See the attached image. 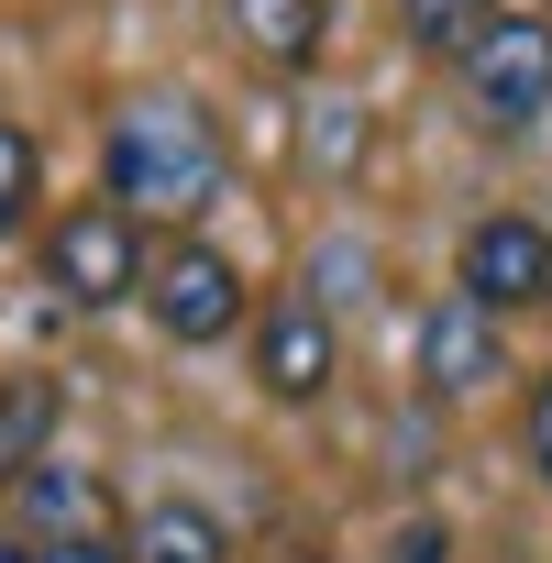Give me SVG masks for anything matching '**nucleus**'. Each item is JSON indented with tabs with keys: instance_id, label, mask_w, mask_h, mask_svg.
<instances>
[{
	"instance_id": "nucleus-1",
	"label": "nucleus",
	"mask_w": 552,
	"mask_h": 563,
	"mask_svg": "<svg viewBox=\"0 0 552 563\" xmlns=\"http://www.w3.org/2000/svg\"><path fill=\"white\" fill-rule=\"evenodd\" d=\"M100 177H111V199H122L133 221H199V210L221 199V133H210V111H199L188 89H144V100L111 122Z\"/></svg>"
},
{
	"instance_id": "nucleus-2",
	"label": "nucleus",
	"mask_w": 552,
	"mask_h": 563,
	"mask_svg": "<svg viewBox=\"0 0 552 563\" xmlns=\"http://www.w3.org/2000/svg\"><path fill=\"white\" fill-rule=\"evenodd\" d=\"M144 221L122 210V199H78V210H56V232H45V288L67 299V310H122V299H144Z\"/></svg>"
},
{
	"instance_id": "nucleus-3",
	"label": "nucleus",
	"mask_w": 552,
	"mask_h": 563,
	"mask_svg": "<svg viewBox=\"0 0 552 563\" xmlns=\"http://www.w3.org/2000/svg\"><path fill=\"white\" fill-rule=\"evenodd\" d=\"M144 310L166 343H232L243 332V265L221 243H166L144 276Z\"/></svg>"
},
{
	"instance_id": "nucleus-4",
	"label": "nucleus",
	"mask_w": 552,
	"mask_h": 563,
	"mask_svg": "<svg viewBox=\"0 0 552 563\" xmlns=\"http://www.w3.org/2000/svg\"><path fill=\"white\" fill-rule=\"evenodd\" d=\"M464 89H475V111H486L497 133L541 122V111H552V23H541V12H497V23L475 34V56H464Z\"/></svg>"
},
{
	"instance_id": "nucleus-5",
	"label": "nucleus",
	"mask_w": 552,
	"mask_h": 563,
	"mask_svg": "<svg viewBox=\"0 0 552 563\" xmlns=\"http://www.w3.org/2000/svg\"><path fill=\"white\" fill-rule=\"evenodd\" d=\"M453 288L475 299V310H530V299H552V232L530 221V210H497V221H475L464 232V265H453Z\"/></svg>"
},
{
	"instance_id": "nucleus-6",
	"label": "nucleus",
	"mask_w": 552,
	"mask_h": 563,
	"mask_svg": "<svg viewBox=\"0 0 552 563\" xmlns=\"http://www.w3.org/2000/svg\"><path fill=\"white\" fill-rule=\"evenodd\" d=\"M497 376H508V332H497V310H475L464 288L431 299V310H420V387H442V398H486Z\"/></svg>"
},
{
	"instance_id": "nucleus-7",
	"label": "nucleus",
	"mask_w": 552,
	"mask_h": 563,
	"mask_svg": "<svg viewBox=\"0 0 552 563\" xmlns=\"http://www.w3.org/2000/svg\"><path fill=\"white\" fill-rule=\"evenodd\" d=\"M332 365H343V343H332V310H321V299H276V310L254 321V387H265V398L310 409V398L332 387Z\"/></svg>"
},
{
	"instance_id": "nucleus-8",
	"label": "nucleus",
	"mask_w": 552,
	"mask_h": 563,
	"mask_svg": "<svg viewBox=\"0 0 552 563\" xmlns=\"http://www.w3.org/2000/svg\"><path fill=\"white\" fill-rule=\"evenodd\" d=\"M100 475L89 464H56V453H34V464H12V519L23 530H45V552L56 541H100Z\"/></svg>"
},
{
	"instance_id": "nucleus-9",
	"label": "nucleus",
	"mask_w": 552,
	"mask_h": 563,
	"mask_svg": "<svg viewBox=\"0 0 552 563\" xmlns=\"http://www.w3.org/2000/svg\"><path fill=\"white\" fill-rule=\"evenodd\" d=\"M221 23H232V45L254 56V67H321V45H332V0H221Z\"/></svg>"
},
{
	"instance_id": "nucleus-10",
	"label": "nucleus",
	"mask_w": 552,
	"mask_h": 563,
	"mask_svg": "<svg viewBox=\"0 0 552 563\" xmlns=\"http://www.w3.org/2000/svg\"><path fill=\"white\" fill-rule=\"evenodd\" d=\"M133 563H232V530L199 508V497H155L133 519Z\"/></svg>"
},
{
	"instance_id": "nucleus-11",
	"label": "nucleus",
	"mask_w": 552,
	"mask_h": 563,
	"mask_svg": "<svg viewBox=\"0 0 552 563\" xmlns=\"http://www.w3.org/2000/svg\"><path fill=\"white\" fill-rule=\"evenodd\" d=\"M398 23H409V45H420V56H453V67H464V56H475V34L497 23V0H398Z\"/></svg>"
},
{
	"instance_id": "nucleus-12",
	"label": "nucleus",
	"mask_w": 552,
	"mask_h": 563,
	"mask_svg": "<svg viewBox=\"0 0 552 563\" xmlns=\"http://www.w3.org/2000/svg\"><path fill=\"white\" fill-rule=\"evenodd\" d=\"M34 199H45V155H34V133L12 111H0V232H23Z\"/></svg>"
},
{
	"instance_id": "nucleus-13",
	"label": "nucleus",
	"mask_w": 552,
	"mask_h": 563,
	"mask_svg": "<svg viewBox=\"0 0 552 563\" xmlns=\"http://www.w3.org/2000/svg\"><path fill=\"white\" fill-rule=\"evenodd\" d=\"M530 464H541V486H552V376L530 387Z\"/></svg>"
},
{
	"instance_id": "nucleus-14",
	"label": "nucleus",
	"mask_w": 552,
	"mask_h": 563,
	"mask_svg": "<svg viewBox=\"0 0 552 563\" xmlns=\"http://www.w3.org/2000/svg\"><path fill=\"white\" fill-rule=\"evenodd\" d=\"M34 563H133V552H111V541H56V552H34Z\"/></svg>"
},
{
	"instance_id": "nucleus-15",
	"label": "nucleus",
	"mask_w": 552,
	"mask_h": 563,
	"mask_svg": "<svg viewBox=\"0 0 552 563\" xmlns=\"http://www.w3.org/2000/svg\"><path fill=\"white\" fill-rule=\"evenodd\" d=\"M398 563H442V519L431 530H398Z\"/></svg>"
},
{
	"instance_id": "nucleus-16",
	"label": "nucleus",
	"mask_w": 552,
	"mask_h": 563,
	"mask_svg": "<svg viewBox=\"0 0 552 563\" xmlns=\"http://www.w3.org/2000/svg\"><path fill=\"white\" fill-rule=\"evenodd\" d=\"M0 563H34V541H0Z\"/></svg>"
},
{
	"instance_id": "nucleus-17",
	"label": "nucleus",
	"mask_w": 552,
	"mask_h": 563,
	"mask_svg": "<svg viewBox=\"0 0 552 563\" xmlns=\"http://www.w3.org/2000/svg\"><path fill=\"white\" fill-rule=\"evenodd\" d=\"M519 12H530V0H519Z\"/></svg>"
}]
</instances>
